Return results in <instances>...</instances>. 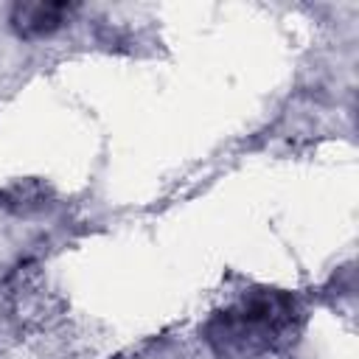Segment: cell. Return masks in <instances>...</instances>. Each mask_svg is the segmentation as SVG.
<instances>
[{
  "label": "cell",
  "mask_w": 359,
  "mask_h": 359,
  "mask_svg": "<svg viewBox=\"0 0 359 359\" xmlns=\"http://www.w3.org/2000/svg\"><path fill=\"white\" fill-rule=\"evenodd\" d=\"M65 14V6H25L20 8V20L22 28L28 31H48L59 22V17Z\"/></svg>",
  "instance_id": "6da1fadb"
}]
</instances>
